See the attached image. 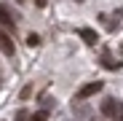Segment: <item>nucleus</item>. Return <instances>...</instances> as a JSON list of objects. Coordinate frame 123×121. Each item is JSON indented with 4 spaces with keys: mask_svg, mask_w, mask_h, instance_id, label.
<instances>
[{
    "mask_svg": "<svg viewBox=\"0 0 123 121\" xmlns=\"http://www.w3.org/2000/svg\"><path fill=\"white\" fill-rule=\"evenodd\" d=\"M46 3H48V0H35V6H37V8H46Z\"/></svg>",
    "mask_w": 123,
    "mask_h": 121,
    "instance_id": "nucleus-11",
    "label": "nucleus"
},
{
    "mask_svg": "<svg viewBox=\"0 0 123 121\" xmlns=\"http://www.w3.org/2000/svg\"><path fill=\"white\" fill-rule=\"evenodd\" d=\"M0 86H3V75H0Z\"/></svg>",
    "mask_w": 123,
    "mask_h": 121,
    "instance_id": "nucleus-13",
    "label": "nucleus"
},
{
    "mask_svg": "<svg viewBox=\"0 0 123 121\" xmlns=\"http://www.w3.org/2000/svg\"><path fill=\"white\" fill-rule=\"evenodd\" d=\"M16 3H19V6H24V3H27V0H16Z\"/></svg>",
    "mask_w": 123,
    "mask_h": 121,
    "instance_id": "nucleus-12",
    "label": "nucleus"
},
{
    "mask_svg": "<svg viewBox=\"0 0 123 121\" xmlns=\"http://www.w3.org/2000/svg\"><path fill=\"white\" fill-rule=\"evenodd\" d=\"M16 121H27V113H24V110H19V113H16Z\"/></svg>",
    "mask_w": 123,
    "mask_h": 121,
    "instance_id": "nucleus-10",
    "label": "nucleus"
},
{
    "mask_svg": "<svg viewBox=\"0 0 123 121\" xmlns=\"http://www.w3.org/2000/svg\"><path fill=\"white\" fill-rule=\"evenodd\" d=\"M0 51H3L6 57H13L16 54V46H13V40H11V35L6 30H0Z\"/></svg>",
    "mask_w": 123,
    "mask_h": 121,
    "instance_id": "nucleus-2",
    "label": "nucleus"
},
{
    "mask_svg": "<svg viewBox=\"0 0 123 121\" xmlns=\"http://www.w3.org/2000/svg\"><path fill=\"white\" fill-rule=\"evenodd\" d=\"M96 92H102V81H91V84L80 86V89H78V94H75V100H86V97H94Z\"/></svg>",
    "mask_w": 123,
    "mask_h": 121,
    "instance_id": "nucleus-1",
    "label": "nucleus"
},
{
    "mask_svg": "<svg viewBox=\"0 0 123 121\" xmlns=\"http://www.w3.org/2000/svg\"><path fill=\"white\" fill-rule=\"evenodd\" d=\"M102 65H105L107 70H118V67H120V62H115V59H112V57H110L107 51L102 54Z\"/></svg>",
    "mask_w": 123,
    "mask_h": 121,
    "instance_id": "nucleus-6",
    "label": "nucleus"
},
{
    "mask_svg": "<svg viewBox=\"0 0 123 121\" xmlns=\"http://www.w3.org/2000/svg\"><path fill=\"white\" fill-rule=\"evenodd\" d=\"M112 118H115V121H123V105H120V102H118V110H115Z\"/></svg>",
    "mask_w": 123,
    "mask_h": 121,
    "instance_id": "nucleus-9",
    "label": "nucleus"
},
{
    "mask_svg": "<svg viewBox=\"0 0 123 121\" xmlns=\"http://www.w3.org/2000/svg\"><path fill=\"white\" fill-rule=\"evenodd\" d=\"M37 43H40V38H37L35 32H30V35H27V46H30V49H35Z\"/></svg>",
    "mask_w": 123,
    "mask_h": 121,
    "instance_id": "nucleus-8",
    "label": "nucleus"
},
{
    "mask_svg": "<svg viewBox=\"0 0 123 121\" xmlns=\"http://www.w3.org/2000/svg\"><path fill=\"white\" fill-rule=\"evenodd\" d=\"M0 24L13 30V14L8 11V6H6V3H0Z\"/></svg>",
    "mask_w": 123,
    "mask_h": 121,
    "instance_id": "nucleus-3",
    "label": "nucleus"
},
{
    "mask_svg": "<svg viewBox=\"0 0 123 121\" xmlns=\"http://www.w3.org/2000/svg\"><path fill=\"white\" fill-rule=\"evenodd\" d=\"M115 110H118V102L112 97H107L105 102H102V113H105V116H115Z\"/></svg>",
    "mask_w": 123,
    "mask_h": 121,
    "instance_id": "nucleus-5",
    "label": "nucleus"
},
{
    "mask_svg": "<svg viewBox=\"0 0 123 121\" xmlns=\"http://www.w3.org/2000/svg\"><path fill=\"white\" fill-rule=\"evenodd\" d=\"M75 3H83V0H75Z\"/></svg>",
    "mask_w": 123,
    "mask_h": 121,
    "instance_id": "nucleus-14",
    "label": "nucleus"
},
{
    "mask_svg": "<svg viewBox=\"0 0 123 121\" xmlns=\"http://www.w3.org/2000/svg\"><path fill=\"white\" fill-rule=\"evenodd\" d=\"M78 35H80V38H83V40H86V43H88V46H94V43H96V40H99V38H96V32H94L91 27H80V30H78Z\"/></svg>",
    "mask_w": 123,
    "mask_h": 121,
    "instance_id": "nucleus-4",
    "label": "nucleus"
},
{
    "mask_svg": "<svg viewBox=\"0 0 123 121\" xmlns=\"http://www.w3.org/2000/svg\"><path fill=\"white\" fill-rule=\"evenodd\" d=\"M27 121H48V110H37V113H32Z\"/></svg>",
    "mask_w": 123,
    "mask_h": 121,
    "instance_id": "nucleus-7",
    "label": "nucleus"
}]
</instances>
